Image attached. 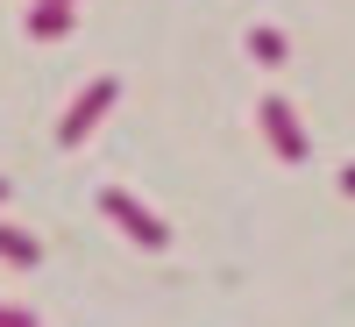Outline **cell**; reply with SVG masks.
Masks as SVG:
<instances>
[{"instance_id":"cell-2","label":"cell","mask_w":355,"mask_h":327,"mask_svg":"<svg viewBox=\"0 0 355 327\" xmlns=\"http://www.w3.org/2000/svg\"><path fill=\"white\" fill-rule=\"evenodd\" d=\"M114 100H121V78H93V85H85V93L64 107V121H57V142H64V150H78V142L107 121V107H114Z\"/></svg>"},{"instance_id":"cell-8","label":"cell","mask_w":355,"mask_h":327,"mask_svg":"<svg viewBox=\"0 0 355 327\" xmlns=\"http://www.w3.org/2000/svg\"><path fill=\"white\" fill-rule=\"evenodd\" d=\"M341 192H355V171H341Z\"/></svg>"},{"instance_id":"cell-6","label":"cell","mask_w":355,"mask_h":327,"mask_svg":"<svg viewBox=\"0 0 355 327\" xmlns=\"http://www.w3.org/2000/svg\"><path fill=\"white\" fill-rule=\"evenodd\" d=\"M0 263H21V271H28V263H43V242L21 235V228H0Z\"/></svg>"},{"instance_id":"cell-7","label":"cell","mask_w":355,"mask_h":327,"mask_svg":"<svg viewBox=\"0 0 355 327\" xmlns=\"http://www.w3.org/2000/svg\"><path fill=\"white\" fill-rule=\"evenodd\" d=\"M0 327H36V320H28L21 306H0Z\"/></svg>"},{"instance_id":"cell-9","label":"cell","mask_w":355,"mask_h":327,"mask_svg":"<svg viewBox=\"0 0 355 327\" xmlns=\"http://www.w3.org/2000/svg\"><path fill=\"white\" fill-rule=\"evenodd\" d=\"M0 199H8V178H0Z\"/></svg>"},{"instance_id":"cell-5","label":"cell","mask_w":355,"mask_h":327,"mask_svg":"<svg viewBox=\"0 0 355 327\" xmlns=\"http://www.w3.org/2000/svg\"><path fill=\"white\" fill-rule=\"evenodd\" d=\"M249 57H256L263 72H277L284 57H291V50H284V28H270V22H256V28H249Z\"/></svg>"},{"instance_id":"cell-1","label":"cell","mask_w":355,"mask_h":327,"mask_svg":"<svg viewBox=\"0 0 355 327\" xmlns=\"http://www.w3.org/2000/svg\"><path fill=\"white\" fill-rule=\"evenodd\" d=\"M100 214L121 228L128 242H142V249H164V242H171V228H164V221H157L135 192H121V185H100Z\"/></svg>"},{"instance_id":"cell-3","label":"cell","mask_w":355,"mask_h":327,"mask_svg":"<svg viewBox=\"0 0 355 327\" xmlns=\"http://www.w3.org/2000/svg\"><path fill=\"white\" fill-rule=\"evenodd\" d=\"M256 114H263V135H270V150H277L284 164H306V128H299V114H291V100H284V93H263Z\"/></svg>"},{"instance_id":"cell-4","label":"cell","mask_w":355,"mask_h":327,"mask_svg":"<svg viewBox=\"0 0 355 327\" xmlns=\"http://www.w3.org/2000/svg\"><path fill=\"white\" fill-rule=\"evenodd\" d=\"M71 28V0H36V8H28V36L36 43H57Z\"/></svg>"}]
</instances>
